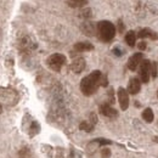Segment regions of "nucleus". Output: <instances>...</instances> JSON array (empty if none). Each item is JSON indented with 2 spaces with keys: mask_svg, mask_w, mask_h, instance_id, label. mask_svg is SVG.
Listing matches in <instances>:
<instances>
[{
  "mask_svg": "<svg viewBox=\"0 0 158 158\" xmlns=\"http://www.w3.org/2000/svg\"><path fill=\"white\" fill-rule=\"evenodd\" d=\"M101 76L102 73L100 71H94L86 77H84L80 81V91L85 96H91L93 94H95L100 86Z\"/></svg>",
  "mask_w": 158,
  "mask_h": 158,
  "instance_id": "1",
  "label": "nucleus"
},
{
  "mask_svg": "<svg viewBox=\"0 0 158 158\" xmlns=\"http://www.w3.org/2000/svg\"><path fill=\"white\" fill-rule=\"evenodd\" d=\"M116 26L110 21H100L96 24V32L102 41H111L116 35Z\"/></svg>",
  "mask_w": 158,
  "mask_h": 158,
  "instance_id": "2",
  "label": "nucleus"
},
{
  "mask_svg": "<svg viewBox=\"0 0 158 158\" xmlns=\"http://www.w3.org/2000/svg\"><path fill=\"white\" fill-rule=\"evenodd\" d=\"M66 56L62 55V54H52L51 56H49L48 60H46V63L49 66L50 69L55 71V72H60L61 68L66 64Z\"/></svg>",
  "mask_w": 158,
  "mask_h": 158,
  "instance_id": "3",
  "label": "nucleus"
},
{
  "mask_svg": "<svg viewBox=\"0 0 158 158\" xmlns=\"http://www.w3.org/2000/svg\"><path fill=\"white\" fill-rule=\"evenodd\" d=\"M151 62L148 60H142L140 66H139V74H140V81L147 84L150 81V77H151Z\"/></svg>",
  "mask_w": 158,
  "mask_h": 158,
  "instance_id": "4",
  "label": "nucleus"
},
{
  "mask_svg": "<svg viewBox=\"0 0 158 158\" xmlns=\"http://www.w3.org/2000/svg\"><path fill=\"white\" fill-rule=\"evenodd\" d=\"M117 95H118L119 106H120L122 111H127L128 107H129V94H128V91L124 88H119L118 91H117Z\"/></svg>",
  "mask_w": 158,
  "mask_h": 158,
  "instance_id": "5",
  "label": "nucleus"
},
{
  "mask_svg": "<svg viewBox=\"0 0 158 158\" xmlns=\"http://www.w3.org/2000/svg\"><path fill=\"white\" fill-rule=\"evenodd\" d=\"M142 60H143V55H142L141 52H136V54H134L130 59L128 60V68H129L130 71H133V72H134V71H136Z\"/></svg>",
  "mask_w": 158,
  "mask_h": 158,
  "instance_id": "6",
  "label": "nucleus"
},
{
  "mask_svg": "<svg viewBox=\"0 0 158 158\" xmlns=\"http://www.w3.org/2000/svg\"><path fill=\"white\" fill-rule=\"evenodd\" d=\"M100 113L105 117H108V118H114L118 116V112L110 105V103H103L100 106Z\"/></svg>",
  "mask_w": 158,
  "mask_h": 158,
  "instance_id": "7",
  "label": "nucleus"
},
{
  "mask_svg": "<svg viewBox=\"0 0 158 158\" xmlns=\"http://www.w3.org/2000/svg\"><path fill=\"white\" fill-rule=\"evenodd\" d=\"M71 69L76 74L81 73L85 69V60L83 57H77L76 60H73V62L71 63Z\"/></svg>",
  "mask_w": 158,
  "mask_h": 158,
  "instance_id": "8",
  "label": "nucleus"
},
{
  "mask_svg": "<svg viewBox=\"0 0 158 158\" xmlns=\"http://www.w3.org/2000/svg\"><path fill=\"white\" fill-rule=\"evenodd\" d=\"M141 89V81L139 78H131L129 80V85H128V94H131V95H136Z\"/></svg>",
  "mask_w": 158,
  "mask_h": 158,
  "instance_id": "9",
  "label": "nucleus"
},
{
  "mask_svg": "<svg viewBox=\"0 0 158 158\" xmlns=\"http://www.w3.org/2000/svg\"><path fill=\"white\" fill-rule=\"evenodd\" d=\"M136 37L141 38V39H143V38H150V39H152V40L158 39L157 33L153 32V31L150 29V28H142V29H140V32L136 34Z\"/></svg>",
  "mask_w": 158,
  "mask_h": 158,
  "instance_id": "10",
  "label": "nucleus"
},
{
  "mask_svg": "<svg viewBox=\"0 0 158 158\" xmlns=\"http://www.w3.org/2000/svg\"><path fill=\"white\" fill-rule=\"evenodd\" d=\"M74 50L78 52H85V51H91L94 50V45L88 41H79L74 45Z\"/></svg>",
  "mask_w": 158,
  "mask_h": 158,
  "instance_id": "11",
  "label": "nucleus"
},
{
  "mask_svg": "<svg viewBox=\"0 0 158 158\" xmlns=\"http://www.w3.org/2000/svg\"><path fill=\"white\" fill-rule=\"evenodd\" d=\"M81 31L86 34V35H94L95 34V32H96V27L93 24V23H90V22H85V23H83V26H81Z\"/></svg>",
  "mask_w": 158,
  "mask_h": 158,
  "instance_id": "12",
  "label": "nucleus"
},
{
  "mask_svg": "<svg viewBox=\"0 0 158 158\" xmlns=\"http://www.w3.org/2000/svg\"><path fill=\"white\" fill-rule=\"evenodd\" d=\"M136 33L134 32V31H129L127 34H125V43L129 45V46H131V48H134L135 46V44H136Z\"/></svg>",
  "mask_w": 158,
  "mask_h": 158,
  "instance_id": "13",
  "label": "nucleus"
},
{
  "mask_svg": "<svg viewBox=\"0 0 158 158\" xmlns=\"http://www.w3.org/2000/svg\"><path fill=\"white\" fill-rule=\"evenodd\" d=\"M142 118L145 119L147 123H152V122H153V118H155L153 111H152L151 108H145V111L142 112Z\"/></svg>",
  "mask_w": 158,
  "mask_h": 158,
  "instance_id": "14",
  "label": "nucleus"
},
{
  "mask_svg": "<svg viewBox=\"0 0 158 158\" xmlns=\"http://www.w3.org/2000/svg\"><path fill=\"white\" fill-rule=\"evenodd\" d=\"M94 127H95V125H93L90 122H81L80 125H79V129H80V130H84V131H86V133H91V131L94 130Z\"/></svg>",
  "mask_w": 158,
  "mask_h": 158,
  "instance_id": "15",
  "label": "nucleus"
},
{
  "mask_svg": "<svg viewBox=\"0 0 158 158\" xmlns=\"http://www.w3.org/2000/svg\"><path fill=\"white\" fill-rule=\"evenodd\" d=\"M86 2H88V0H68L69 6H72V7H83L86 5Z\"/></svg>",
  "mask_w": 158,
  "mask_h": 158,
  "instance_id": "16",
  "label": "nucleus"
},
{
  "mask_svg": "<svg viewBox=\"0 0 158 158\" xmlns=\"http://www.w3.org/2000/svg\"><path fill=\"white\" fill-rule=\"evenodd\" d=\"M40 131V125L38 124V122H33L31 128H29V133H31V136H34L37 135Z\"/></svg>",
  "mask_w": 158,
  "mask_h": 158,
  "instance_id": "17",
  "label": "nucleus"
},
{
  "mask_svg": "<svg viewBox=\"0 0 158 158\" xmlns=\"http://www.w3.org/2000/svg\"><path fill=\"white\" fill-rule=\"evenodd\" d=\"M150 73H151V76H152L153 78H157L158 69H157V63H156V62L151 63V71H150Z\"/></svg>",
  "mask_w": 158,
  "mask_h": 158,
  "instance_id": "18",
  "label": "nucleus"
},
{
  "mask_svg": "<svg viewBox=\"0 0 158 158\" xmlns=\"http://www.w3.org/2000/svg\"><path fill=\"white\" fill-rule=\"evenodd\" d=\"M94 142H99L100 145H111L112 143V141L107 140V139H96V140H94Z\"/></svg>",
  "mask_w": 158,
  "mask_h": 158,
  "instance_id": "19",
  "label": "nucleus"
},
{
  "mask_svg": "<svg viewBox=\"0 0 158 158\" xmlns=\"http://www.w3.org/2000/svg\"><path fill=\"white\" fill-rule=\"evenodd\" d=\"M108 85V79L105 74L101 76V80H100V86H107Z\"/></svg>",
  "mask_w": 158,
  "mask_h": 158,
  "instance_id": "20",
  "label": "nucleus"
},
{
  "mask_svg": "<svg viewBox=\"0 0 158 158\" xmlns=\"http://www.w3.org/2000/svg\"><path fill=\"white\" fill-rule=\"evenodd\" d=\"M101 156L103 158H108L111 156V151L108 150V148H102V151H101Z\"/></svg>",
  "mask_w": 158,
  "mask_h": 158,
  "instance_id": "21",
  "label": "nucleus"
},
{
  "mask_svg": "<svg viewBox=\"0 0 158 158\" xmlns=\"http://www.w3.org/2000/svg\"><path fill=\"white\" fill-rule=\"evenodd\" d=\"M90 120H91L90 123H91L93 125H95V124L98 123V117H96V114H95V113H91V114H90Z\"/></svg>",
  "mask_w": 158,
  "mask_h": 158,
  "instance_id": "22",
  "label": "nucleus"
},
{
  "mask_svg": "<svg viewBox=\"0 0 158 158\" xmlns=\"http://www.w3.org/2000/svg\"><path fill=\"white\" fill-rule=\"evenodd\" d=\"M118 31H119V33H123V32H124V24H123L122 20L118 21Z\"/></svg>",
  "mask_w": 158,
  "mask_h": 158,
  "instance_id": "23",
  "label": "nucleus"
},
{
  "mask_svg": "<svg viewBox=\"0 0 158 158\" xmlns=\"http://www.w3.org/2000/svg\"><path fill=\"white\" fill-rule=\"evenodd\" d=\"M138 46H139V49H140L141 51H142V50H145V49L147 48V45H146V43H145V41H140Z\"/></svg>",
  "mask_w": 158,
  "mask_h": 158,
  "instance_id": "24",
  "label": "nucleus"
},
{
  "mask_svg": "<svg viewBox=\"0 0 158 158\" xmlns=\"http://www.w3.org/2000/svg\"><path fill=\"white\" fill-rule=\"evenodd\" d=\"M113 52H114L117 56H122V55H123V51H120L118 48H114V49H113Z\"/></svg>",
  "mask_w": 158,
  "mask_h": 158,
  "instance_id": "25",
  "label": "nucleus"
},
{
  "mask_svg": "<svg viewBox=\"0 0 158 158\" xmlns=\"http://www.w3.org/2000/svg\"><path fill=\"white\" fill-rule=\"evenodd\" d=\"M108 95H110V99H111V102L113 103V102H114V99H113V89H111V90H110Z\"/></svg>",
  "mask_w": 158,
  "mask_h": 158,
  "instance_id": "26",
  "label": "nucleus"
},
{
  "mask_svg": "<svg viewBox=\"0 0 158 158\" xmlns=\"http://www.w3.org/2000/svg\"><path fill=\"white\" fill-rule=\"evenodd\" d=\"M153 140H155L156 142H158V136H157V138H155V139H153Z\"/></svg>",
  "mask_w": 158,
  "mask_h": 158,
  "instance_id": "27",
  "label": "nucleus"
},
{
  "mask_svg": "<svg viewBox=\"0 0 158 158\" xmlns=\"http://www.w3.org/2000/svg\"><path fill=\"white\" fill-rule=\"evenodd\" d=\"M1 111H2V107H1V105H0V113H1Z\"/></svg>",
  "mask_w": 158,
  "mask_h": 158,
  "instance_id": "28",
  "label": "nucleus"
},
{
  "mask_svg": "<svg viewBox=\"0 0 158 158\" xmlns=\"http://www.w3.org/2000/svg\"><path fill=\"white\" fill-rule=\"evenodd\" d=\"M157 96H158V91H157Z\"/></svg>",
  "mask_w": 158,
  "mask_h": 158,
  "instance_id": "29",
  "label": "nucleus"
}]
</instances>
